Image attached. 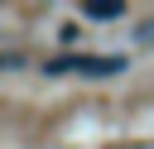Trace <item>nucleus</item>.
<instances>
[{"label": "nucleus", "instance_id": "1", "mask_svg": "<svg viewBox=\"0 0 154 149\" xmlns=\"http://www.w3.org/2000/svg\"><path fill=\"white\" fill-rule=\"evenodd\" d=\"M43 72H53V77H63V72H77V77H116V72H125V58L72 53V58H53V62H43Z\"/></svg>", "mask_w": 154, "mask_h": 149}, {"label": "nucleus", "instance_id": "2", "mask_svg": "<svg viewBox=\"0 0 154 149\" xmlns=\"http://www.w3.org/2000/svg\"><path fill=\"white\" fill-rule=\"evenodd\" d=\"M82 14H87V19H120L125 5H120V0H116V5H82Z\"/></svg>", "mask_w": 154, "mask_h": 149}, {"label": "nucleus", "instance_id": "3", "mask_svg": "<svg viewBox=\"0 0 154 149\" xmlns=\"http://www.w3.org/2000/svg\"><path fill=\"white\" fill-rule=\"evenodd\" d=\"M0 67H24V53H0Z\"/></svg>", "mask_w": 154, "mask_h": 149}]
</instances>
